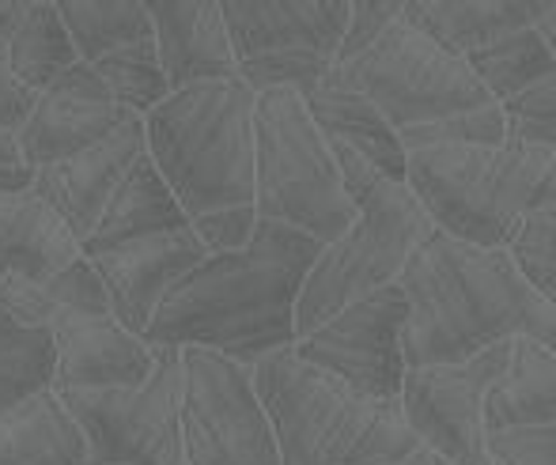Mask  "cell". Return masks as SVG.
<instances>
[{"mask_svg": "<svg viewBox=\"0 0 556 465\" xmlns=\"http://www.w3.org/2000/svg\"><path fill=\"white\" fill-rule=\"evenodd\" d=\"M323 242L257 219L254 239L235 254H208L170 288L144 341L152 349H208L254 367L295 344V303Z\"/></svg>", "mask_w": 556, "mask_h": 465, "instance_id": "obj_1", "label": "cell"}, {"mask_svg": "<svg viewBox=\"0 0 556 465\" xmlns=\"http://www.w3.org/2000/svg\"><path fill=\"white\" fill-rule=\"evenodd\" d=\"M397 284L409 303L402 329L405 367L462 364L515 337L545 349L556 341V303L519 277L504 250L469 247L432 227Z\"/></svg>", "mask_w": 556, "mask_h": 465, "instance_id": "obj_2", "label": "cell"}, {"mask_svg": "<svg viewBox=\"0 0 556 465\" xmlns=\"http://www.w3.org/2000/svg\"><path fill=\"white\" fill-rule=\"evenodd\" d=\"M254 102L242 80L170 91L144 117V152L186 219L254 204Z\"/></svg>", "mask_w": 556, "mask_h": 465, "instance_id": "obj_3", "label": "cell"}, {"mask_svg": "<svg viewBox=\"0 0 556 465\" xmlns=\"http://www.w3.org/2000/svg\"><path fill=\"white\" fill-rule=\"evenodd\" d=\"M405 186L435 231L504 250L530 209L556 204V152L519 144H435L405 155Z\"/></svg>", "mask_w": 556, "mask_h": 465, "instance_id": "obj_4", "label": "cell"}, {"mask_svg": "<svg viewBox=\"0 0 556 465\" xmlns=\"http://www.w3.org/2000/svg\"><path fill=\"white\" fill-rule=\"evenodd\" d=\"M333 148L344 193L356 204L352 227L315 257L295 303V341L333 318L341 306L371 296L402 277L413 250L432 231V219L405 183L387 178L379 167L349 148Z\"/></svg>", "mask_w": 556, "mask_h": 465, "instance_id": "obj_5", "label": "cell"}, {"mask_svg": "<svg viewBox=\"0 0 556 465\" xmlns=\"http://www.w3.org/2000/svg\"><path fill=\"white\" fill-rule=\"evenodd\" d=\"M254 212L323 247L356 219L330 140L292 88L262 91L254 102Z\"/></svg>", "mask_w": 556, "mask_h": 465, "instance_id": "obj_6", "label": "cell"}, {"mask_svg": "<svg viewBox=\"0 0 556 465\" xmlns=\"http://www.w3.org/2000/svg\"><path fill=\"white\" fill-rule=\"evenodd\" d=\"M250 382L269 416L280 465H356L382 401L352 393L295 349H277L250 367Z\"/></svg>", "mask_w": 556, "mask_h": 465, "instance_id": "obj_7", "label": "cell"}, {"mask_svg": "<svg viewBox=\"0 0 556 465\" xmlns=\"http://www.w3.org/2000/svg\"><path fill=\"white\" fill-rule=\"evenodd\" d=\"M330 80L364 95L394 133L492 106L466 61L409 27L402 15L359 58L333 65Z\"/></svg>", "mask_w": 556, "mask_h": 465, "instance_id": "obj_8", "label": "cell"}, {"mask_svg": "<svg viewBox=\"0 0 556 465\" xmlns=\"http://www.w3.org/2000/svg\"><path fill=\"white\" fill-rule=\"evenodd\" d=\"M220 8L239 80L254 95L292 88L303 99L337 65L349 0H227Z\"/></svg>", "mask_w": 556, "mask_h": 465, "instance_id": "obj_9", "label": "cell"}, {"mask_svg": "<svg viewBox=\"0 0 556 465\" xmlns=\"http://www.w3.org/2000/svg\"><path fill=\"white\" fill-rule=\"evenodd\" d=\"M58 398L88 439V465H186L178 349H155L152 375L137 390H61Z\"/></svg>", "mask_w": 556, "mask_h": 465, "instance_id": "obj_10", "label": "cell"}, {"mask_svg": "<svg viewBox=\"0 0 556 465\" xmlns=\"http://www.w3.org/2000/svg\"><path fill=\"white\" fill-rule=\"evenodd\" d=\"M182 360V454L186 465H280L269 416L250 367L208 349H178Z\"/></svg>", "mask_w": 556, "mask_h": 465, "instance_id": "obj_11", "label": "cell"}, {"mask_svg": "<svg viewBox=\"0 0 556 465\" xmlns=\"http://www.w3.org/2000/svg\"><path fill=\"white\" fill-rule=\"evenodd\" d=\"M402 284L375 288L371 296L341 306L333 318L315 326L292 344L295 356L311 367L337 378L352 393L367 401H394L402 393L405 356H402V329H405Z\"/></svg>", "mask_w": 556, "mask_h": 465, "instance_id": "obj_12", "label": "cell"}, {"mask_svg": "<svg viewBox=\"0 0 556 465\" xmlns=\"http://www.w3.org/2000/svg\"><path fill=\"white\" fill-rule=\"evenodd\" d=\"M511 341L477 352L462 364L405 367L402 416L420 447L451 465H492L484 454V393L504 375Z\"/></svg>", "mask_w": 556, "mask_h": 465, "instance_id": "obj_13", "label": "cell"}, {"mask_svg": "<svg viewBox=\"0 0 556 465\" xmlns=\"http://www.w3.org/2000/svg\"><path fill=\"white\" fill-rule=\"evenodd\" d=\"M208 257V250L201 247V239L182 227V231L152 235V239L122 242V247L106 250V254L88 257L96 265L99 280H103L106 303L111 314L122 322L129 334L144 337L148 322L155 318L160 303L170 296L178 280L201 265Z\"/></svg>", "mask_w": 556, "mask_h": 465, "instance_id": "obj_14", "label": "cell"}, {"mask_svg": "<svg viewBox=\"0 0 556 465\" xmlns=\"http://www.w3.org/2000/svg\"><path fill=\"white\" fill-rule=\"evenodd\" d=\"M140 155H144V122L132 117L129 125H122L99 144L35 171V186L30 189L65 219L73 239L84 247L88 235L96 231L106 201L114 197L117 183L129 175V167Z\"/></svg>", "mask_w": 556, "mask_h": 465, "instance_id": "obj_15", "label": "cell"}, {"mask_svg": "<svg viewBox=\"0 0 556 465\" xmlns=\"http://www.w3.org/2000/svg\"><path fill=\"white\" fill-rule=\"evenodd\" d=\"M58 349L61 390H137L155 367V349L144 337L129 334L114 314H84L50 329Z\"/></svg>", "mask_w": 556, "mask_h": 465, "instance_id": "obj_16", "label": "cell"}, {"mask_svg": "<svg viewBox=\"0 0 556 465\" xmlns=\"http://www.w3.org/2000/svg\"><path fill=\"white\" fill-rule=\"evenodd\" d=\"M152 20L155 53L170 91L198 88V84L239 80L231 38H227L224 8L201 0H160L144 4Z\"/></svg>", "mask_w": 556, "mask_h": 465, "instance_id": "obj_17", "label": "cell"}, {"mask_svg": "<svg viewBox=\"0 0 556 465\" xmlns=\"http://www.w3.org/2000/svg\"><path fill=\"white\" fill-rule=\"evenodd\" d=\"M129 122V110L114 106V102H84L61 91H42L15 137H20L23 163L30 171H42L50 163H61L84 148L99 144Z\"/></svg>", "mask_w": 556, "mask_h": 465, "instance_id": "obj_18", "label": "cell"}, {"mask_svg": "<svg viewBox=\"0 0 556 465\" xmlns=\"http://www.w3.org/2000/svg\"><path fill=\"white\" fill-rule=\"evenodd\" d=\"M76 257L80 242L35 189L0 193V280L50 277Z\"/></svg>", "mask_w": 556, "mask_h": 465, "instance_id": "obj_19", "label": "cell"}, {"mask_svg": "<svg viewBox=\"0 0 556 465\" xmlns=\"http://www.w3.org/2000/svg\"><path fill=\"white\" fill-rule=\"evenodd\" d=\"M190 227V219L182 216L175 193L160 178L155 163L148 160V152L129 167V175L117 183L114 197L106 201L103 216H99L96 231L88 235V242L80 247L84 257L106 254V250L122 247V242L152 239V235L182 231Z\"/></svg>", "mask_w": 556, "mask_h": 465, "instance_id": "obj_20", "label": "cell"}, {"mask_svg": "<svg viewBox=\"0 0 556 465\" xmlns=\"http://www.w3.org/2000/svg\"><path fill=\"white\" fill-rule=\"evenodd\" d=\"M542 8L545 0H402V20L454 58H466L492 38L530 27Z\"/></svg>", "mask_w": 556, "mask_h": 465, "instance_id": "obj_21", "label": "cell"}, {"mask_svg": "<svg viewBox=\"0 0 556 465\" xmlns=\"http://www.w3.org/2000/svg\"><path fill=\"white\" fill-rule=\"evenodd\" d=\"M311 122L323 129V137L337 148L364 155L371 167H379L387 178L405 183V148L397 140V133L390 129V122L364 99L359 91L333 84L326 76L311 95H303Z\"/></svg>", "mask_w": 556, "mask_h": 465, "instance_id": "obj_22", "label": "cell"}, {"mask_svg": "<svg viewBox=\"0 0 556 465\" xmlns=\"http://www.w3.org/2000/svg\"><path fill=\"white\" fill-rule=\"evenodd\" d=\"M0 306L12 318H20L23 326L38 329H53L68 318H84V314H111L103 280L84 254L65 269L50 273V277L0 280Z\"/></svg>", "mask_w": 556, "mask_h": 465, "instance_id": "obj_23", "label": "cell"}, {"mask_svg": "<svg viewBox=\"0 0 556 465\" xmlns=\"http://www.w3.org/2000/svg\"><path fill=\"white\" fill-rule=\"evenodd\" d=\"M0 465H88V439L53 390L0 416Z\"/></svg>", "mask_w": 556, "mask_h": 465, "instance_id": "obj_24", "label": "cell"}, {"mask_svg": "<svg viewBox=\"0 0 556 465\" xmlns=\"http://www.w3.org/2000/svg\"><path fill=\"white\" fill-rule=\"evenodd\" d=\"M556 424V356L553 349L515 337L507 367L484 393V431Z\"/></svg>", "mask_w": 556, "mask_h": 465, "instance_id": "obj_25", "label": "cell"}, {"mask_svg": "<svg viewBox=\"0 0 556 465\" xmlns=\"http://www.w3.org/2000/svg\"><path fill=\"white\" fill-rule=\"evenodd\" d=\"M4 61L15 73V80L35 95L53 88V80L76 65V46L68 38L65 23L58 15V4H27L15 35L4 42Z\"/></svg>", "mask_w": 556, "mask_h": 465, "instance_id": "obj_26", "label": "cell"}, {"mask_svg": "<svg viewBox=\"0 0 556 465\" xmlns=\"http://www.w3.org/2000/svg\"><path fill=\"white\" fill-rule=\"evenodd\" d=\"M462 61L496 106L511 95L534 88L545 76H556V53L534 35V27H519L511 35L492 38L489 46L466 53Z\"/></svg>", "mask_w": 556, "mask_h": 465, "instance_id": "obj_27", "label": "cell"}, {"mask_svg": "<svg viewBox=\"0 0 556 465\" xmlns=\"http://www.w3.org/2000/svg\"><path fill=\"white\" fill-rule=\"evenodd\" d=\"M58 378V349L53 334L23 326L0 306V416L20 409L23 401L53 390Z\"/></svg>", "mask_w": 556, "mask_h": 465, "instance_id": "obj_28", "label": "cell"}, {"mask_svg": "<svg viewBox=\"0 0 556 465\" xmlns=\"http://www.w3.org/2000/svg\"><path fill=\"white\" fill-rule=\"evenodd\" d=\"M58 15L73 38L76 58L88 65L152 38L148 8L137 0H73V4H58Z\"/></svg>", "mask_w": 556, "mask_h": 465, "instance_id": "obj_29", "label": "cell"}, {"mask_svg": "<svg viewBox=\"0 0 556 465\" xmlns=\"http://www.w3.org/2000/svg\"><path fill=\"white\" fill-rule=\"evenodd\" d=\"M91 68L103 76L106 91H111V99L117 106L129 110L140 122L170 95V84L160 65V53H155V38L125 46V50H117V53H106V58H99Z\"/></svg>", "mask_w": 556, "mask_h": 465, "instance_id": "obj_30", "label": "cell"}, {"mask_svg": "<svg viewBox=\"0 0 556 465\" xmlns=\"http://www.w3.org/2000/svg\"><path fill=\"white\" fill-rule=\"evenodd\" d=\"M504 254L538 296L556 303V204L530 209L504 242Z\"/></svg>", "mask_w": 556, "mask_h": 465, "instance_id": "obj_31", "label": "cell"}, {"mask_svg": "<svg viewBox=\"0 0 556 465\" xmlns=\"http://www.w3.org/2000/svg\"><path fill=\"white\" fill-rule=\"evenodd\" d=\"M500 117H504L507 144L556 152V76H545L534 88L500 102Z\"/></svg>", "mask_w": 556, "mask_h": 465, "instance_id": "obj_32", "label": "cell"}, {"mask_svg": "<svg viewBox=\"0 0 556 465\" xmlns=\"http://www.w3.org/2000/svg\"><path fill=\"white\" fill-rule=\"evenodd\" d=\"M405 155L420 152V148H435V144H504V117L500 106H481V110H466V114L443 117V122H428V125H413V129L397 133Z\"/></svg>", "mask_w": 556, "mask_h": 465, "instance_id": "obj_33", "label": "cell"}, {"mask_svg": "<svg viewBox=\"0 0 556 465\" xmlns=\"http://www.w3.org/2000/svg\"><path fill=\"white\" fill-rule=\"evenodd\" d=\"M484 454L492 465H556V424L489 428Z\"/></svg>", "mask_w": 556, "mask_h": 465, "instance_id": "obj_34", "label": "cell"}, {"mask_svg": "<svg viewBox=\"0 0 556 465\" xmlns=\"http://www.w3.org/2000/svg\"><path fill=\"white\" fill-rule=\"evenodd\" d=\"M254 227H257L254 204L220 209V212H208V216L190 219V231L198 235L208 254H235V250H242L254 239Z\"/></svg>", "mask_w": 556, "mask_h": 465, "instance_id": "obj_35", "label": "cell"}, {"mask_svg": "<svg viewBox=\"0 0 556 465\" xmlns=\"http://www.w3.org/2000/svg\"><path fill=\"white\" fill-rule=\"evenodd\" d=\"M402 15V0H367V4H352L349 0V23H344V38H341V53H337V65L359 58L390 23H397Z\"/></svg>", "mask_w": 556, "mask_h": 465, "instance_id": "obj_36", "label": "cell"}, {"mask_svg": "<svg viewBox=\"0 0 556 465\" xmlns=\"http://www.w3.org/2000/svg\"><path fill=\"white\" fill-rule=\"evenodd\" d=\"M35 99L38 95L15 80V73L8 68L4 53H0V129L20 133L23 122L30 117V110H35Z\"/></svg>", "mask_w": 556, "mask_h": 465, "instance_id": "obj_37", "label": "cell"}, {"mask_svg": "<svg viewBox=\"0 0 556 465\" xmlns=\"http://www.w3.org/2000/svg\"><path fill=\"white\" fill-rule=\"evenodd\" d=\"M35 186V171L23 163L20 137L12 129H0V193H20Z\"/></svg>", "mask_w": 556, "mask_h": 465, "instance_id": "obj_38", "label": "cell"}, {"mask_svg": "<svg viewBox=\"0 0 556 465\" xmlns=\"http://www.w3.org/2000/svg\"><path fill=\"white\" fill-rule=\"evenodd\" d=\"M46 91L73 95V99H84V102H114L111 91H106V84H103V76H99L88 61H76V65L68 68L61 80H53V88H46ZM114 106H117V102H114Z\"/></svg>", "mask_w": 556, "mask_h": 465, "instance_id": "obj_39", "label": "cell"}, {"mask_svg": "<svg viewBox=\"0 0 556 465\" xmlns=\"http://www.w3.org/2000/svg\"><path fill=\"white\" fill-rule=\"evenodd\" d=\"M23 8L27 4H20V0H0V42H8L15 35V27L23 20Z\"/></svg>", "mask_w": 556, "mask_h": 465, "instance_id": "obj_40", "label": "cell"}, {"mask_svg": "<svg viewBox=\"0 0 556 465\" xmlns=\"http://www.w3.org/2000/svg\"><path fill=\"white\" fill-rule=\"evenodd\" d=\"M387 465H451V462L440 458L435 451H428V447H420V451L405 454V458H397V462H387Z\"/></svg>", "mask_w": 556, "mask_h": 465, "instance_id": "obj_41", "label": "cell"}, {"mask_svg": "<svg viewBox=\"0 0 556 465\" xmlns=\"http://www.w3.org/2000/svg\"><path fill=\"white\" fill-rule=\"evenodd\" d=\"M0 53H4V42H0Z\"/></svg>", "mask_w": 556, "mask_h": 465, "instance_id": "obj_42", "label": "cell"}]
</instances>
